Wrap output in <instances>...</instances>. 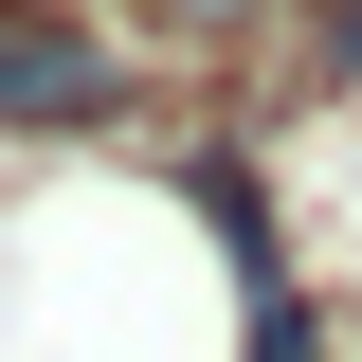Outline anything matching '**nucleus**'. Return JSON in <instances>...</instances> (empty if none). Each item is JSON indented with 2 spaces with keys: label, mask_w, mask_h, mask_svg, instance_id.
Here are the masks:
<instances>
[{
  "label": "nucleus",
  "mask_w": 362,
  "mask_h": 362,
  "mask_svg": "<svg viewBox=\"0 0 362 362\" xmlns=\"http://www.w3.org/2000/svg\"><path fill=\"white\" fill-rule=\"evenodd\" d=\"M109 109V37L73 0H0V127H90Z\"/></svg>",
  "instance_id": "obj_1"
}]
</instances>
